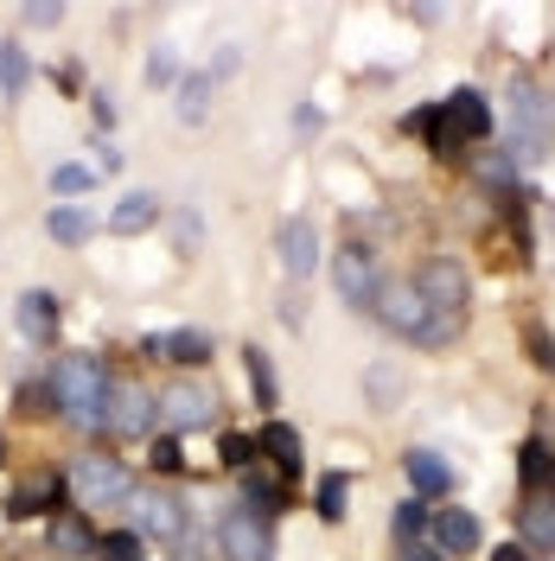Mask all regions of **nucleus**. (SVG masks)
Masks as SVG:
<instances>
[{"mask_svg":"<svg viewBox=\"0 0 555 561\" xmlns=\"http://www.w3.org/2000/svg\"><path fill=\"white\" fill-rule=\"evenodd\" d=\"M555 153V103L530 77L505 83V160L511 167H543Z\"/></svg>","mask_w":555,"mask_h":561,"instance_id":"nucleus-1","label":"nucleus"},{"mask_svg":"<svg viewBox=\"0 0 555 561\" xmlns=\"http://www.w3.org/2000/svg\"><path fill=\"white\" fill-rule=\"evenodd\" d=\"M45 389H52V409H58L70 427L97 434V427L109 421V370H103V357H90V351H65V357L52 364Z\"/></svg>","mask_w":555,"mask_h":561,"instance_id":"nucleus-2","label":"nucleus"},{"mask_svg":"<svg viewBox=\"0 0 555 561\" xmlns=\"http://www.w3.org/2000/svg\"><path fill=\"white\" fill-rule=\"evenodd\" d=\"M65 485L77 491L83 504H97V511H103V504H128V497H135L128 466H122V459H103V454H83V459L65 472Z\"/></svg>","mask_w":555,"mask_h":561,"instance_id":"nucleus-3","label":"nucleus"},{"mask_svg":"<svg viewBox=\"0 0 555 561\" xmlns=\"http://www.w3.org/2000/svg\"><path fill=\"white\" fill-rule=\"evenodd\" d=\"M217 556L224 561H275V524L256 517L249 504H237V511L217 524Z\"/></svg>","mask_w":555,"mask_h":561,"instance_id":"nucleus-4","label":"nucleus"},{"mask_svg":"<svg viewBox=\"0 0 555 561\" xmlns=\"http://www.w3.org/2000/svg\"><path fill=\"white\" fill-rule=\"evenodd\" d=\"M154 415H160V402H154V389L147 383H109V434H122V440H154Z\"/></svg>","mask_w":555,"mask_h":561,"instance_id":"nucleus-5","label":"nucleus"},{"mask_svg":"<svg viewBox=\"0 0 555 561\" xmlns=\"http://www.w3.org/2000/svg\"><path fill=\"white\" fill-rule=\"evenodd\" d=\"M128 511H135V536L147 542H179L185 536V504H179L173 491H160V485H140L135 497H128Z\"/></svg>","mask_w":555,"mask_h":561,"instance_id":"nucleus-6","label":"nucleus"},{"mask_svg":"<svg viewBox=\"0 0 555 561\" xmlns=\"http://www.w3.org/2000/svg\"><path fill=\"white\" fill-rule=\"evenodd\" d=\"M217 415V389L211 383H173L160 396V427L167 434H192V427H205Z\"/></svg>","mask_w":555,"mask_h":561,"instance_id":"nucleus-7","label":"nucleus"},{"mask_svg":"<svg viewBox=\"0 0 555 561\" xmlns=\"http://www.w3.org/2000/svg\"><path fill=\"white\" fill-rule=\"evenodd\" d=\"M332 280H339V300H346V307H358V313H371V307H377V287H383L377 262H371L358 243L332 255Z\"/></svg>","mask_w":555,"mask_h":561,"instance_id":"nucleus-8","label":"nucleus"},{"mask_svg":"<svg viewBox=\"0 0 555 561\" xmlns=\"http://www.w3.org/2000/svg\"><path fill=\"white\" fill-rule=\"evenodd\" d=\"M371 313H377L389 332L421 339V325H428V300L416 294V280H383V287H377V307H371Z\"/></svg>","mask_w":555,"mask_h":561,"instance_id":"nucleus-9","label":"nucleus"},{"mask_svg":"<svg viewBox=\"0 0 555 561\" xmlns=\"http://www.w3.org/2000/svg\"><path fill=\"white\" fill-rule=\"evenodd\" d=\"M416 294L428 300V313H453L460 319V307H466V268L448 262V255H434V262L416 275Z\"/></svg>","mask_w":555,"mask_h":561,"instance_id":"nucleus-10","label":"nucleus"},{"mask_svg":"<svg viewBox=\"0 0 555 561\" xmlns=\"http://www.w3.org/2000/svg\"><path fill=\"white\" fill-rule=\"evenodd\" d=\"M441 122H448L460 140H486L491 135V103L479 90H453L448 103H441Z\"/></svg>","mask_w":555,"mask_h":561,"instance_id":"nucleus-11","label":"nucleus"},{"mask_svg":"<svg viewBox=\"0 0 555 561\" xmlns=\"http://www.w3.org/2000/svg\"><path fill=\"white\" fill-rule=\"evenodd\" d=\"M313 255H319L313 224H307V217H287V224H281V268H287V280H307L313 275Z\"/></svg>","mask_w":555,"mask_h":561,"instance_id":"nucleus-12","label":"nucleus"},{"mask_svg":"<svg viewBox=\"0 0 555 561\" xmlns=\"http://www.w3.org/2000/svg\"><path fill=\"white\" fill-rule=\"evenodd\" d=\"M147 351L154 357H173V364H211V332H199V325H179V332H160V339H147Z\"/></svg>","mask_w":555,"mask_h":561,"instance_id":"nucleus-13","label":"nucleus"},{"mask_svg":"<svg viewBox=\"0 0 555 561\" xmlns=\"http://www.w3.org/2000/svg\"><path fill=\"white\" fill-rule=\"evenodd\" d=\"M434 549L441 556H473L479 549V517L473 511H441L434 517Z\"/></svg>","mask_w":555,"mask_h":561,"instance_id":"nucleus-14","label":"nucleus"},{"mask_svg":"<svg viewBox=\"0 0 555 561\" xmlns=\"http://www.w3.org/2000/svg\"><path fill=\"white\" fill-rule=\"evenodd\" d=\"M403 472H409V491H416V497H441V491L453 485L448 459H441V454H428V447H409Z\"/></svg>","mask_w":555,"mask_h":561,"instance_id":"nucleus-15","label":"nucleus"},{"mask_svg":"<svg viewBox=\"0 0 555 561\" xmlns=\"http://www.w3.org/2000/svg\"><path fill=\"white\" fill-rule=\"evenodd\" d=\"M13 319H20V339H52L58 332V300L45 294V287H33V294H20V307H13Z\"/></svg>","mask_w":555,"mask_h":561,"instance_id":"nucleus-16","label":"nucleus"},{"mask_svg":"<svg viewBox=\"0 0 555 561\" xmlns=\"http://www.w3.org/2000/svg\"><path fill=\"white\" fill-rule=\"evenodd\" d=\"M518 529H523V549H555V491H530Z\"/></svg>","mask_w":555,"mask_h":561,"instance_id":"nucleus-17","label":"nucleus"},{"mask_svg":"<svg viewBox=\"0 0 555 561\" xmlns=\"http://www.w3.org/2000/svg\"><path fill=\"white\" fill-rule=\"evenodd\" d=\"M256 454H269L281 466V479H294V472H301V434H294L287 421H269V427L256 434Z\"/></svg>","mask_w":555,"mask_h":561,"instance_id":"nucleus-18","label":"nucleus"},{"mask_svg":"<svg viewBox=\"0 0 555 561\" xmlns=\"http://www.w3.org/2000/svg\"><path fill=\"white\" fill-rule=\"evenodd\" d=\"M65 479H58V472H38L33 485L26 491H13V504H7V511H13V517H33V511H52V517H58V504H65Z\"/></svg>","mask_w":555,"mask_h":561,"instance_id":"nucleus-19","label":"nucleus"},{"mask_svg":"<svg viewBox=\"0 0 555 561\" xmlns=\"http://www.w3.org/2000/svg\"><path fill=\"white\" fill-rule=\"evenodd\" d=\"M160 224V205H154V192H128L122 205L109 210V230L115 237H140V230H154Z\"/></svg>","mask_w":555,"mask_h":561,"instance_id":"nucleus-20","label":"nucleus"},{"mask_svg":"<svg viewBox=\"0 0 555 561\" xmlns=\"http://www.w3.org/2000/svg\"><path fill=\"white\" fill-rule=\"evenodd\" d=\"M26 51H20V38H0V108L20 103V90H26Z\"/></svg>","mask_w":555,"mask_h":561,"instance_id":"nucleus-21","label":"nucleus"},{"mask_svg":"<svg viewBox=\"0 0 555 561\" xmlns=\"http://www.w3.org/2000/svg\"><path fill=\"white\" fill-rule=\"evenodd\" d=\"M364 402H371V409H396V402H403V370H396L389 357H377V364L364 370Z\"/></svg>","mask_w":555,"mask_h":561,"instance_id":"nucleus-22","label":"nucleus"},{"mask_svg":"<svg viewBox=\"0 0 555 561\" xmlns=\"http://www.w3.org/2000/svg\"><path fill=\"white\" fill-rule=\"evenodd\" d=\"M52 549H58V556H97V536H90L83 517L58 511V517H52Z\"/></svg>","mask_w":555,"mask_h":561,"instance_id":"nucleus-23","label":"nucleus"},{"mask_svg":"<svg viewBox=\"0 0 555 561\" xmlns=\"http://www.w3.org/2000/svg\"><path fill=\"white\" fill-rule=\"evenodd\" d=\"M205 108H211V77H205V70H185V77H179V122H185V128H199V122H205Z\"/></svg>","mask_w":555,"mask_h":561,"instance_id":"nucleus-24","label":"nucleus"},{"mask_svg":"<svg viewBox=\"0 0 555 561\" xmlns=\"http://www.w3.org/2000/svg\"><path fill=\"white\" fill-rule=\"evenodd\" d=\"M243 364H249V389H256V402L262 409H275V396H281V383H275V357L262 345H249L243 351Z\"/></svg>","mask_w":555,"mask_h":561,"instance_id":"nucleus-25","label":"nucleus"},{"mask_svg":"<svg viewBox=\"0 0 555 561\" xmlns=\"http://www.w3.org/2000/svg\"><path fill=\"white\" fill-rule=\"evenodd\" d=\"M90 230H97V224H90V217H83L77 205H58L52 217H45V237H52V243H65V249H77L83 237H90Z\"/></svg>","mask_w":555,"mask_h":561,"instance_id":"nucleus-26","label":"nucleus"},{"mask_svg":"<svg viewBox=\"0 0 555 561\" xmlns=\"http://www.w3.org/2000/svg\"><path fill=\"white\" fill-rule=\"evenodd\" d=\"M90 185H97V173H90L83 160H65V167H52V192H58V198H83Z\"/></svg>","mask_w":555,"mask_h":561,"instance_id":"nucleus-27","label":"nucleus"},{"mask_svg":"<svg viewBox=\"0 0 555 561\" xmlns=\"http://www.w3.org/2000/svg\"><path fill=\"white\" fill-rule=\"evenodd\" d=\"M518 472H523V485H550V479H555L550 447H543V440H530V447L518 454Z\"/></svg>","mask_w":555,"mask_h":561,"instance_id":"nucleus-28","label":"nucleus"},{"mask_svg":"<svg viewBox=\"0 0 555 561\" xmlns=\"http://www.w3.org/2000/svg\"><path fill=\"white\" fill-rule=\"evenodd\" d=\"M147 83H154V90H173L179 83V51L173 45H154V51H147Z\"/></svg>","mask_w":555,"mask_h":561,"instance_id":"nucleus-29","label":"nucleus"},{"mask_svg":"<svg viewBox=\"0 0 555 561\" xmlns=\"http://www.w3.org/2000/svg\"><path fill=\"white\" fill-rule=\"evenodd\" d=\"M97 561H147V556H140V536H135V529H115V536H103V542H97Z\"/></svg>","mask_w":555,"mask_h":561,"instance_id":"nucleus-30","label":"nucleus"},{"mask_svg":"<svg viewBox=\"0 0 555 561\" xmlns=\"http://www.w3.org/2000/svg\"><path fill=\"white\" fill-rule=\"evenodd\" d=\"M346 472H326V479H319V517H332V524H339V517H346Z\"/></svg>","mask_w":555,"mask_h":561,"instance_id":"nucleus-31","label":"nucleus"},{"mask_svg":"<svg viewBox=\"0 0 555 561\" xmlns=\"http://www.w3.org/2000/svg\"><path fill=\"white\" fill-rule=\"evenodd\" d=\"M396 536H403V542H421V536H428V511H421V497H403V504H396Z\"/></svg>","mask_w":555,"mask_h":561,"instance_id":"nucleus-32","label":"nucleus"},{"mask_svg":"<svg viewBox=\"0 0 555 561\" xmlns=\"http://www.w3.org/2000/svg\"><path fill=\"white\" fill-rule=\"evenodd\" d=\"M479 179H486V185H511V179H518V167H511L505 153H486V160H479Z\"/></svg>","mask_w":555,"mask_h":561,"instance_id":"nucleus-33","label":"nucleus"},{"mask_svg":"<svg viewBox=\"0 0 555 561\" xmlns=\"http://www.w3.org/2000/svg\"><path fill=\"white\" fill-rule=\"evenodd\" d=\"M396 561H448V556H441L434 542H403V549H396Z\"/></svg>","mask_w":555,"mask_h":561,"instance_id":"nucleus-34","label":"nucleus"},{"mask_svg":"<svg viewBox=\"0 0 555 561\" xmlns=\"http://www.w3.org/2000/svg\"><path fill=\"white\" fill-rule=\"evenodd\" d=\"M319 122H326V115H319L313 103H301V108H294V128H301V140H307V135H319Z\"/></svg>","mask_w":555,"mask_h":561,"instance_id":"nucleus-35","label":"nucleus"},{"mask_svg":"<svg viewBox=\"0 0 555 561\" xmlns=\"http://www.w3.org/2000/svg\"><path fill=\"white\" fill-rule=\"evenodd\" d=\"M249 454H256V440H249V434H230V440H224V459H230V466H243Z\"/></svg>","mask_w":555,"mask_h":561,"instance_id":"nucleus-36","label":"nucleus"},{"mask_svg":"<svg viewBox=\"0 0 555 561\" xmlns=\"http://www.w3.org/2000/svg\"><path fill=\"white\" fill-rule=\"evenodd\" d=\"M179 249H185V255L199 249V217H192V210H179Z\"/></svg>","mask_w":555,"mask_h":561,"instance_id":"nucleus-37","label":"nucleus"},{"mask_svg":"<svg viewBox=\"0 0 555 561\" xmlns=\"http://www.w3.org/2000/svg\"><path fill=\"white\" fill-rule=\"evenodd\" d=\"M154 466H167V472L179 466V440H173V434H167V440H154Z\"/></svg>","mask_w":555,"mask_h":561,"instance_id":"nucleus-38","label":"nucleus"},{"mask_svg":"<svg viewBox=\"0 0 555 561\" xmlns=\"http://www.w3.org/2000/svg\"><path fill=\"white\" fill-rule=\"evenodd\" d=\"M173 549H179V556H173V561H211V556H205V549H199V536H179Z\"/></svg>","mask_w":555,"mask_h":561,"instance_id":"nucleus-39","label":"nucleus"},{"mask_svg":"<svg viewBox=\"0 0 555 561\" xmlns=\"http://www.w3.org/2000/svg\"><path fill=\"white\" fill-rule=\"evenodd\" d=\"M491 561H530V549H523V542H505V549H498Z\"/></svg>","mask_w":555,"mask_h":561,"instance_id":"nucleus-40","label":"nucleus"}]
</instances>
